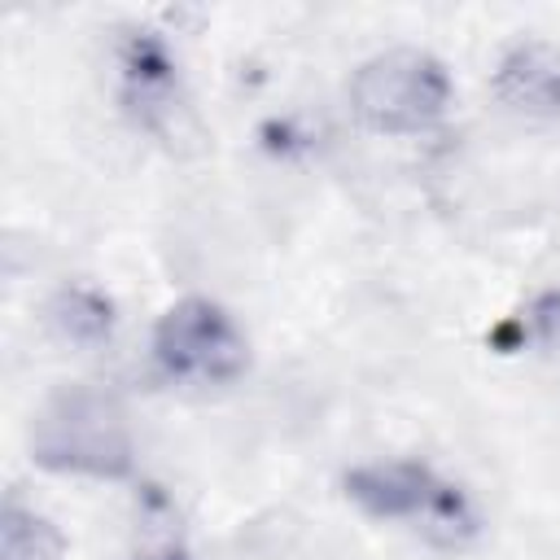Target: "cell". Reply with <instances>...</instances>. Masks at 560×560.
Listing matches in <instances>:
<instances>
[{
    "mask_svg": "<svg viewBox=\"0 0 560 560\" xmlns=\"http://www.w3.org/2000/svg\"><path fill=\"white\" fill-rule=\"evenodd\" d=\"M31 459L48 472L118 481L131 472V429L122 407L92 385H66L31 416Z\"/></svg>",
    "mask_w": 560,
    "mask_h": 560,
    "instance_id": "obj_1",
    "label": "cell"
},
{
    "mask_svg": "<svg viewBox=\"0 0 560 560\" xmlns=\"http://www.w3.org/2000/svg\"><path fill=\"white\" fill-rule=\"evenodd\" d=\"M451 101V79L438 57L420 48H389L368 57L350 79V109L363 127L385 136L429 131Z\"/></svg>",
    "mask_w": 560,
    "mask_h": 560,
    "instance_id": "obj_2",
    "label": "cell"
},
{
    "mask_svg": "<svg viewBox=\"0 0 560 560\" xmlns=\"http://www.w3.org/2000/svg\"><path fill=\"white\" fill-rule=\"evenodd\" d=\"M346 494L376 521H416L438 542H459L477 529V516L459 486L442 481L433 468L416 459L359 464L346 472Z\"/></svg>",
    "mask_w": 560,
    "mask_h": 560,
    "instance_id": "obj_3",
    "label": "cell"
},
{
    "mask_svg": "<svg viewBox=\"0 0 560 560\" xmlns=\"http://www.w3.org/2000/svg\"><path fill=\"white\" fill-rule=\"evenodd\" d=\"M153 359L171 381L228 385L245 372L249 346L236 319L210 298H179L153 328Z\"/></svg>",
    "mask_w": 560,
    "mask_h": 560,
    "instance_id": "obj_4",
    "label": "cell"
},
{
    "mask_svg": "<svg viewBox=\"0 0 560 560\" xmlns=\"http://www.w3.org/2000/svg\"><path fill=\"white\" fill-rule=\"evenodd\" d=\"M494 96L534 122H560V48L547 39H521L494 70Z\"/></svg>",
    "mask_w": 560,
    "mask_h": 560,
    "instance_id": "obj_5",
    "label": "cell"
},
{
    "mask_svg": "<svg viewBox=\"0 0 560 560\" xmlns=\"http://www.w3.org/2000/svg\"><path fill=\"white\" fill-rule=\"evenodd\" d=\"M122 79H127V101L153 118L162 109H171V92H175V66L166 57V48L149 35H136L122 52Z\"/></svg>",
    "mask_w": 560,
    "mask_h": 560,
    "instance_id": "obj_6",
    "label": "cell"
},
{
    "mask_svg": "<svg viewBox=\"0 0 560 560\" xmlns=\"http://www.w3.org/2000/svg\"><path fill=\"white\" fill-rule=\"evenodd\" d=\"M48 324L70 346H101L114 332V306L105 293L88 284H66L48 306Z\"/></svg>",
    "mask_w": 560,
    "mask_h": 560,
    "instance_id": "obj_7",
    "label": "cell"
},
{
    "mask_svg": "<svg viewBox=\"0 0 560 560\" xmlns=\"http://www.w3.org/2000/svg\"><path fill=\"white\" fill-rule=\"evenodd\" d=\"M61 556H66V538L57 534V525L35 508L9 499L0 512V560H61Z\"/></svg>",
    "mask_w": 560,
    "mask_h": 560,
    "instance_id": "obj_8",
    "label": "cell"
},
{
    "mask_svg": "<svg viewBox=\"0 0 560 560\" xmlns=\"http://www.w3.org/2000/svg\"><path fill=\"white\" fill-rule=\"evenodd\" d=\"M144 560H188V556H179V551H171V556H144Z\"/></svg>",
    "mask_w": 560,
    "mask_h": 560,
    "instance_id": "obj_9",
    "label": "cell"
}]
</instances>
